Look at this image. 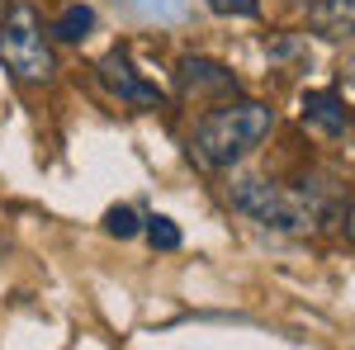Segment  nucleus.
I'll use <instances>...</instances> for the list:
<instances>
[{
	"mask_svg": "<svg viewBox=\"0 0 355 350\" xmlns=\"http://www.w3.org/2000/svg\"><path fill=\"white\" fill-rule=\"evenodd\" d=\"M275 128V114L270 105H261V100H227V105L209 109L199 123H194V152H199V161L223 170V166L242 161L251 147H261V137Z\"/></svg>",
	"mask_w": 355,
	"mask_h": 350,
	"instance_id": "1",
	"label": "nucleus"
},
{
	"mask_svg": "<svg viewBox=\"0 0 355 350\" xmlns=\"http://www.w3.org/2000/svg\"><path fill=\"white\" fill-rule=\"evenodd\" d=\"M227 199H232V209H242L246 218L266 222L275 232H313L327 218V204L313 199L308 189H284V185H275V180H256V175L232 180Z\"/></svg>",
	"mask_w": 355,
	"mask_h": 350,
	"instance_id": "2",
	"label": "nucleus"
},
{
	"mask_svg": "<svg viewBox=\"0 0 355 350\" xmlns=\"http://www.w3.org/2000/svg\"><path fill=\"white\" fill-rule=\"evenodd\" d=\"M0 67L24 85H48L57 76V57L33 5H15L0 19Z\"/></svg>",
	"mask_w": 355,
	"mask_h": 350,
	"instance_id": "3",
	"label": "nucleus"
},
{
	"mask_svg": "<svg viewBox=\"0 0 355 350\" xmlns=\"http://www.w3.org/2000/svg\"><path fill=\"white\" fill-rule=\"evenodd\" d=\"M100 81L110 85L119 100H128V105H162V90L142 81L133 67H128V57H123V53H110L105 62H100Z\"/></svg>",
	"mask_w": 355,
	"mask_h": 350,
	"instance_id": "4",
	"label": "nucleus"
},
{
	"mask_svg": "<svg viewBox=\"0 0 355 350\" xmlns=\"http://www.w3.org/2000/svg\"><path fill=\"white\" fill-rule=\"evenodd\" d=\"M180 85H185V95H237V76L223 62H209V57H185Z\"/></svg>",
	"mask_w": 355,
	"mask_h": 350,
	"instance_id": "5",
	"label": "nucleus"
},
{
	"mask_svg": "<svg viewBox=\"0 0 355 350\" xmlns=\"http://www.w3.org/2000/svg\"><path fill=\"white\" fill-rule=\"evenodd\" d=\"M308 24L331 43H355V0H308Z\"/></svg>",
	"mask_w": 355,
	"mask_h": 350,
	"instance_id": "6",
	"label": "nucleus"
},
{
	"mask_svg": "<svg viewBox=\"0 0 355 350\" xmlns=\"http://www.w3.org/2000/svg\"><path fill=\"white\" fill-rule=\"evenodd\" d=\"M303 123L318 128V133H327V137H336L351 123V114H346V105H341L336 90H308V95H303Z\"/></svg>",
	"mask_w": 355,
	"mask_h": 350,
	"instance_id": "7",
	"label": "nucleus"
},
{
	"mask_svg": "<svg viewBox=\"0 0 355 350\" xmlns=\"http://www.w3.org/2000/svg\"><path fill=\"white\" fill-rule=\"evenodd\" d=\"M90 28H95V10H90V5H67V10L57 15L53 33L62 43H81V38H90Z\"/></svg>",
	"mask_w": 355,
	"mask_h": 350,
	"instance_id": "8",
	"label": "nucleus"
},
{
	"mask_svg": "<svg viewBox=\"0 0 355 350\" xmlns=\"http://www.w3.org/2000/svg\"><path fill=\"white\" fill-rule=\"evenodd\" d=\"M123 5L142 19H157V24H175L190 15V0H123Z\"/></svg>",
	"mask_w": 355,
	"mask_h": 350,
	"instance_id": "9",
	"label": "nucleus"
},
{
	"mask_svg": "<svg viewBox=\"0 0 355 350\" xmlns=\"http://www.w3.org/2000/svg\"><path fill=\"white\" fill-rule=\"evenodd\" d=\"M105 232H110V237H119V242H128V237H137V232H142V218H137L128 204H114L110 213H105Z\"/></svg>",
	"mask_w": 355,
	"mask_h": 350,
	"instance_id": "10",
	"label": "nucleus"
},
{
	"mask_svg": "<svg viewBox=\"0 0 355 350\" xmlns=\"http://www.w3.org/2000/svg\"><path fill=\"white\" fill-rule=\"evenodd\" d=\"M142 232H147V242L157 246V251H175V246H180V227H175V222H171V218H147V222H142Z\"/></svg>",
	"mask_w": 355,
	"mask_h": 350,
	"instance_id": "11",
	"label": "nucleus"
},
{
	"mask_svg": "<svg viewBox=\"0 0 355 350\" xmlns=\"http://www.w3.org/2000/svg\"><path fill=\"white\" fill-rule=\"evenodd\" d=\"M214 15H237V19H251V15H261V0H204Z\"/></svg>",
	"mask_w": 355,
	"mask_h": 350,
	"instance_id": "12",
	"label": "nucleus"
},
{
	"mask_svg": "<svg viewBox=\"0 0 355 350\" xmlns=\"http://www.w3.org/2000/svg\"><path fill=\"white\" fill-rule=\"evenodd\" d=\"M346 237L355 242V209H351V218H346Z\"/></svg>",
	"mask_w": 355,
	"mask_h": 350,
	"instance_id": "13",
	"label": "nucleus"
},
{
	"mask_svg": "<svg viewBox=\"0 0 355 350\" xmlns=\"http://www.w3.org/2000/svg\"><path fill=\"white\" fill-rule=\"evenodd\" d=\"M0 5H5V0H0Z\"/></svg>",
	"mask_w": 355,
	"mask_h": 350,
	"instance_id": "14",
	"label": "nucleus"
}]
</instances>
